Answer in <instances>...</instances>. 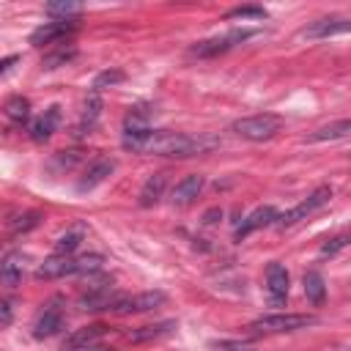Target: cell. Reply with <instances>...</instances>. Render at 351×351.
Wrapping results in <instances>:
<instances>
[{"mask_svg":"<svg viewBox=\"0 0 351 351\" xmlns=\"http://www.w3.org/2000/svg\"><path fill=\"white\" fill-rule=\"evenodd\" d=\"M38 219H41V214H38V211H25L22 217H16V219L11 222V230H14V233H27L30 228H36V225H38Z\"/></svg>","mask_w":351,"mask_h":351,"instance_id":"f546056e","label":"cell"},{"mask_svg":"<svg viewBox=\"0 0 351 351\" xmlns=\"http://www.w3.org/2000/svg\"><path fill=\"white\" fill-rule=\"evenodd\" d=\"M348 30V19L346 16H324V19H315L310 27L302 30V36L307 38H329L335 33H346Z\"/></svg>","mask_w":351,"mask_h":351,"instance_id":"9a60e30c","label":"cell"},{"mask_svg":"<svg viewBox=\"0 0 351 351\" xmlns=\"http://www.w3.org/2000/svg\"><path fill=\"white\" fill-rule=\"evenodd\" d=\"M217 145L214 137H195L184 132H170V129H145V132H132L123 134V148L137 151V154H154V156H195L203 151H211Z\"/></svg>","mask_w":351,"mask_h":351,"instance_id":"6da1fadb","label":"cell"},{"mask_svg":"<svg viewBox=\"0 0 351 351\" xmlns=\"http://www.w3.org/2000/svg\"><path fill=\"white\" fill-rule=\"evenodd\" d=\"M346 244H348V239H346V236H335V239H329V241L321 247V252H324V255H335V252H340Z\"/></svg>","mask_w":351,"mask_h":351,"instance_id":"4dcf8cb0","label":"cell"},{"mask_svg":"<svg viewBox=\"0 0 351 351\" xmlns=\"http://www.w3.org/2000/svg\"><path fill=\"white\" fill-rule=\"evenodd\" d=\"M22 269H25V255L22 252L14 250V252L3 255V261H0V282L5 288H16L19 280H22Z\"/></svg>","mask_w":351,"mask_h":351,"instance_id":"e0dca14e","label":"cell"},{"mask_svg":"<svg viewBox=\"0 0 351 351\" xmlns=\"http://www.w3.org/2000/svg\"><path fill=\"white\" fill-rule=\"evenodd\" d=\"M16 60H19L16 55H8V58H0V77H3V74H5V71H8V69H11L14 63H16Z\"/></svg>","mask_w":351,"mask_h":351,"instance_id":"836d02e7","label":"cell"},{"mask_svg":"<svg viewBox=\"0 0 351 351\" xmlns=\"http://www.w3.org/2000/svg\"><path fill=\"white\" fill-rule=\"evenodd\" d=\"M14 313H11V304L5 299H0V324H11Z\"/></svg>","mask_w":351,"mask_h":351,"instance_id":"1f68e13d","label":"cell"},{"mask_svg":"<svg viewBox=\"0 0 351 351\" xmlns=\"http://www.w3.org/2000/svg\"><path fill=\"white\" fill-rule=\"evenodd\" d=\"M44 11L55 19H77L82 14V5L80 3H71V0H60V3H47Z\"/></svg>","mask_w":351,"mask_h":351,"instance_id":"484cf974","label":"cell"},{"mask_svg":"<svg viewBox=\"0 0 351 351\" xmlns=\"http://www.w3.org/2000/svg\"><path fill=\"white\" fill-rule=\"evenodd\" d=\"M351 132V121L348 118H343V121H335V123H329V126H321L318 132H313L307 140L310 143H321V140H337V137H346Z\"/></svg>","mask_w":351,"mask_h":351,"instance_id":"cb8c5ba5","label":"cell"},{"mask_svg":"<svg viewBox=\"0 0 351 351\" xmlns=\"http://www.w3.org/2000/svg\"><path fill=\"white\" fill-rule=\"evenodd\" d=\"M165 184H167V173H154V176H148L145 184H143V189H140V206H143V208L156 206L159 197H162V192H165Z\"/></svg>","mask_w":351,"mask_h":351,"instance_id":"d6986e66","label":"cell"},{"mask_svg":"<svg viewBox=\"0 0 351 351\" xmlns=\"http://www.w3.org/2000/svg\"><path fill=\"white\" fill-rule=\"evenodd\" d=\"M74 58H77V49H74V47H63V49H58V52H52V55H44L41 69H58V66H66V63L74 60Z\"/></svg>","mask_w":351,"mask_h":351,"instance_id":"4316f807","label":"cell"},{"mask_svg":"<svg viewBox=\"0 0 351 351\" xmlns=\"http://www.w3.org/2000/svg\"><path fill=\"white\" fill-rule=\"evenodd\" d=\"M58 121H60V107H47L38 118H33V123H30V137H33L36 143H47V140L55 134Z\"/></svg>","mask_w":351,"mask_h":351,"instance_id":"5bb4252c","label":"cell"},{"mask_svg":"<svg viewBox=\"0 0 351 351\" xmlns=\"http://www.w3.org/2000/svg\"><path fill=\"white\" fill-rule=\"evenodd\" d=\"M250 36H255V30H247V27H241V30H228V33H222V36H214V38H206V41L192 44L189 52L197 55V58H214V55H222V52H228L230 47L241 44V41L250 38Z\"/></svg>","mask_w":351,"mask_h":351,"instance_id":"8992f818","label":"cell"},{"mask_svg":"<svg viewBox=\"0 0 351 351\" xmlns=\"http://www.w3.org/2000/svg\"><path fill=\"white\" fill-rule=\"evenodd\" d=\"M165 293L162 291H145V293H134V296H123L118 293V299L112 302L110 313H118V315H126V313H145V310H154L159 304H165Z\"/></svg>","mask_w":351,"mask_h":351,"instance_id":"ba28073f","label":"cell"},{"mask_svg":"<svg viewBox=\"0 0 351 351\" xmlns=\"http://www.w3.org/2000/svg\"><path fill=\"white\" fill-rule=\"evenodd\" d=\"M104 258L101 255H52L47 258L38 269H36V277L38 280H58V277H66V274H96L101 269Z\"/></svg>","mask_w":351,"mask_h":351,"instance_id":"7a4b0ae2","label":"cell"},{"mask_svg":"<svg viewBox=\"0 0 351 351\" xmlns=\"http://www.w3.org/2000/svg\"><path fill=\"white\" fill-rule=\"evenodd\" d=\"M203 176L200 173H192V176H184L176 186H173V195H170V200L176 203V206H186V203H192L197 195H200V189H203Z\"/></svg>","mask_w":351,"mask_h":351,"instance_id":"2e32d148","label":"cell"},{"mask_svg":"<svg viewBox=\"0 0 351 351\" xmlns=\"http://www.w3.org/2000/svg\"><path fill=\"white\" fill-rule=\"evenodd\" d=\"M118 293L112 291V277H99V282L88 285V291L80 296L82 310H110Z\"/></svg>","mask_w":351,"mask_h":351,"instance_id":"9c48e42d","label":"cell"},{"mask_svg":"<svg viewBox=\"0 0 351 351\" xmlns=\"http://www.w3.org/2000/svg\"><path fill=\"white\" fill-rule=\"evenodd\" d=\"M225 19H266V8L263 5H239V8H230L225 14Z\"/></svg>","mask_w":351,"mask_h":351,"instance_id":"f1b7e54d","label":"cell"},{"mask_svg":"<svg viewBox=\"0 0 351 351\" xmlns=\"http://www.w3.org/2000/svg\"><path fill=\"white\" fill-rule=\"evenodd\" d=\"M302 285H304V293H307V299H310L313 304H324V299H326V285H324V277H321L318 271H304Z\"/></svg>","mask_w":351,"mask_h":351,"instance_id":"603a6c76","label":"cell"},{"mask_svg":"<svg viewBox=\"0 0 351 351\" xmlns=\"http://www.w3.org/2000/svg\"><path fill=\"white\" fill-rule=\"evenodd\" d=\"M219 217H222V208H208V211L203 214V222H206V225H211V222H217Z\"/></svg>","mask_w":351,"mask_h":351,"instance_id":"d6a6232c","label":"cell"},{"mask_svg":"<svg viewBox=\"0 0 351 351\" xmlns=\"http://www.w3.org/2000/svg\"><path fill=\"white\" fill-rule=\"evenodd\" d=\"M123 80H126V74H123L121 69H107V71L96 74V80H93V93H99V90H104V88H112V85H118V82H123Z\"/></svg>","mask_w":351,"mask_h":351,"instance_id":"83f0119b","label":"cell"},{"mask_svg":"<svg viewBox=\"0 0 351 351\" xmlns=\"http://www.w3.org/2000/svg\"><path fill=\"white\" fill-rule=\"evenodd\" d=\"M74 30H77V19H52V22L38 25V27L30 33V44H33V47L55 44V41H63L66 36H71Z\"/></svg>","mask_w":351,"mask_h":351,"instance_id":"30bf717a","label":"cell"},{"mask_svg":"<svg viewBox=\"0 0 351 351\" xmlns=\"http://www.w3.org/2000/svg\"><path fill=\"white\" fill-rule=\"evenodd\" d=\"M274 219H277V211H274V206H258L247 219H241V225L236 228V239L241 241V239H247L250 233H255L258 228H266V225H274Z\"/></svg>","mask_w":351,"mask_h":351,"instance_id":"4fadbf2b","label":"cell"},{"mask_svg":"<svg viewBox=\"0 0 351 351\" xmlns=\"http://www.w3.org/2000/svg\"><path fill=\"white\" fill-rule=\"evenodd\" d=\"M112 170H115V159H110V156H99L96 162H90V165L85 167V173H82V178H80L77 189H80V192H88V189L99 186L107 176H112Z\"/></svg>","mask_w":351,"mask_h":351,"instance_id":"7c38bea8","label":"cell"},{"mask_svg":"<svg viewBox=\"0 0 351 351\" xmlns=\"http://www.w3.org/2000/svg\"><path fill=\"white\" fill-rule=\"evenodd\" d=\"M69 351H112V348H104V346H80V348H69Z\"/></svg>","mask_w":351,"mask_h":351,"instance_id":"e575fe53","label":"cell"},{"mask_svg":"<svg viewBox=\"0 0 351 351\" xmlns=\"http://www.w3.org/2000/svg\"><path fill=\"white\" fill-rule=\"evenodd\" d=\"M288 285H291V277H288L285 266L277 263V261H271V263L266 266V288H269V296H271L274 304H282V302H285Z\"/></svg>","mask_w":351,"mask_h":351,"instance_id":"8fae6325","label":"cell"},{"mask_svg":"<svg viewBox=\"0 0 351 351\" xmlns=\"http://www.w3.org/2000/svg\"><path fill=\"white\" fill-rule=\"evenodd\" d=\"M99 115H101V99H99V93L90 90L88 99H85V104H82V115H80V123H77V134H90V129L96 126Z\"/></svg>","mask_w":351,"mask_h":351,"instance_id":"ac0fdd59","label":"cell"},{"mask_svg":"<svg viewBox=\"0 0 351 351\" xmlns=\"http://www.w3.org/2000/svg\"><path fill=\"white\" fill-rule=\"evenodd\" d=\"M329 197H332V189L329 186H318L315 192H310L302 203H296L293 208H288L285 214H277V219H274V225L277 228H291V225H296L299 219H304L307 214H313V211H318L321 206H326L329 203Z\"/></svg>","mask_w":351,"mask_h":351,"instance_id":"5b68a950","label":"cell"},{"mask_svg":"<svg viewBox=\"0 0 351 351\" xmlns=\"http://www.w3.org/2000/svg\"><path fill=\"white\" fill-rule=\"evenodd\" d=\"M315 324V315H304V313H274V315H263L258 321L250 324L252 332H296Z\"/></svg>","mask_w":351,"mask_h":351,"instance_id":"277c9868","label":"cell"},{"mask_svg":"<svg viewBox=\"0 0 351 351\" xmlns=\"http://www.w3.org/2000/svg\"><path fill=\"white\" fill-rule=\"evenodd\" d=\"M176 329V321H159V324H148V326H140V329H132L129 332V340L132 343H148V340H156V337H165Z\"/></svg>","mask_w":351,"mask_h":351,"instance_id":"ffe728a7","label":"cell"},{"mask_svg":"<svg viewBox=\"0 0 351 351\" xmlns=\"http://www.w3.org/2000/svg\"><path fill=\"white\" fill-rule=\"evenodd\" d=\"M104 332H107V326H101V324L82 326V329H77L74 335H69L66 346H69V348H80V346H96V340H99V337H104Z\"/></svg>","mask_w":351,"mask_h":351,"instance_id":"7402d4cb","label":"cell"},{"mask_svg":"<svg viewBox=\"0 0 351 351\" xmlns=\"http://www.w3.org/2000/svg\"><path fill=\"white\" fill-rule=\"evenodd\" d=\"M3 112H5V118L22 123V121H27V115H30V101H27L25 96H8L5 104H3Z\"/></svg>","mask_w":351,"mask_h":351,"instance_id":"d4e9b609","label":"cell"},{"mask_svg":"<svg viewBox=\"0 0 351 351\" xmlns=\"http://www.w3.org/2000/svg\"><path fill=\"white\" fill-rule=\"evenodd\" d=\"M239 137L244 140H252V143H263V140H271L280 129H282V118L280 115H271V112H258V115H244L239 121H233L230 126Z\"/></svg>","mask_w":351,"mask_h":351,"instance_id":"3957f363","label":"cell"},{"mask_svg":"<svg viewBox=\"0 0 351 351\" xmlns=\"http://www.w3.org/2000/svg\"><path fill=\"white\" fill-rule=\"evenodd\" d=\"M85 239V225H74L66 233L58 236L55 241V255H74V250L80 247V241Z\"/></svg>","mask_w":351,"mask_h":351,"instance_id":"44dd1931","label":"cell"},{"mask_svg":"<svg viewBox=\"0 0 351 351\" xmlns=\"http://www.w3.org/2000/svg\"><path fill=\"white\" fill-rule=\"evenodd\" d=\"M63 318H66L63 299H60V296H52V299L44 304V310L38 313V318H36V324H33V335H36L38 340L58 335V332L63 329Z\"/></svg>","mask_w":351,"mask_h":351,"instance_id":"52a82bcc","label":"cell"}]
</instances>
